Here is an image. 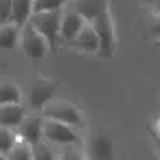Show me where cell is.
Returning <instances> with one entry per match:
<instances>
[{
    "label": "cell",
    "mask_w": 160,
    "mask_h": 160,
    "mask_svg": "<svg viewBox=\"0 0 160 160\" xmlns=\"http://www.w3.org/2000/svg\"><path fill=\"white\" fill-rule=\"evenodd\" d=\"M59 88V81L57 79H46V77H35L31 88H29V94H27V103L33 112H44V108L55 101V92Z\"/></svg>",
    "instance_id": "7a4b0ae2"
},
{
    "label": "cell",
    "mask_w": 160,
    "mask_h": 160,
    "mask_svg": "<svg viewBox=\"0 0 160 160\" xmlns=\"http://www.w3.org/2000/svg\"><path fill=\"white\" fill-rule=\"evenodd\" d=\"M147 31H149V38H153V40H158V42H160V16H156V18L149 22Z\"/></svg>",
    "instance_id": "7402d4cb"
},
{
    "label": "cell",
    "mask_w": 160,
    "mask_h": 160,
    "mask_svg": "<svg viewBox=\"0 0 160 160\" xmlns=\"http://www.w3.org/2000/svg\"><path fill=\"white\" fill-rule=\"evenodd\" d=\"M33 5H35V0H13L11 24H16L18 29H24L33 18Z\"/></svg>",
    "instance_id": "4fadbf2b"
},
{
    "label": "cell",
    "mask_w": 160,
    "mask_h": 160,
    "mask_svg": "<svg viewBox=\"0 0 160 160\" xmlns=\"http://www.w3.org/2000/svg\"><path fill=\"white\" fill-rule=\"evenodd\" d=\"M18 142H20V138H18V134L13 129L0 127V153H2V156H7Z\"/></svg>",
    "instance_id": "2e32d148"
},
{
    "label": "cell",
    "mask_w": 160,
    "mask_h": 160,
    "mask_svg": "<svg viewBox=\"0 0 160 160\" xmlns=\"http://www.w3.org/2000/svg\"><path fill=\"white\" fill-rule=\"evenodd\" d=\"M31 149H33V160H57L55 153H53V149H51V145H48L46 140L38 142V145L31 147Z\"/></svg>",
    "instance_id": "d6986e66"
},
{
    "label": "cell",
    "mask_w": 160,
    "mask_h": 160,
    "mask_svg": "<svg viewBox=\"0 0 160 160\" xmlns=\"http://www.w3.org/2000/svg\"><path fill=\"white\" fill-rule=\"evenodd\" d=\"M44 118H51V121H59V123H66L70 127H83L86 125V118H83V112L68 103V101H51L44 112H42Z\"/></svg>",
    "instance_id": "277c9868"
},
{
    "label": "cell",
    "mask_w": 160,
    "mask_h": 160,
    "mask_svg": "<svg viewBox=\"0 0 160 160\" xmlns=\"http://www.w3.org/2000/svg\"><path fill=\"white\" fill-rule=\"evenodd\" d=\"M68 0H35L33 13H46V11H62L66 9Z\"/></svg>",
    "instance_id": "e0dca14e"
},
{
    "label": "cell",
    "mask_w": 160,
    "mask_h": 160,
    "mask_svg": "<svg viewBox=\"0 0 160 160\" xmlns=\"http://www.w3.org/2000/svg\"><path fill=\"white\" fill-rule=\"evenodd\" d=\"M22 103V92L11 79H0V105Z\"/></svg>",
    "instance_id": "5bb4252c"
},
{
    "label": "cell",
    "mask_w": 160,
    "mask_h": 160,
    "mask_svg": "<svg viewBox=\"0 0 160 160\" xmlns=\"http://www.w3.org/2000/svg\"><path fill=\"white\" fill-rule=\"evenodd\" d=\"M59 160H86V151H79V149H66Z\"/></svg>",
    "instance_id": "44dd1931"
},
{
    "label": "cell",
    "mask_w": 160,
    "mask_h": 160,
    "mask_svg": "<svg viewBox=\"0 0 160 160\" xmlns=\"http://www.w3.org/2000/svg\"><path fill=\"white\" fill-rule=\"evenodd\" d=\"M156 134L160 136V118H158V123H156Z\"/></svg>",
    "instance_id": "d4e9b609"
},
{
    "label": "cell",
    "mask_w": 160,
    "mask_h": 160,
    "mask_svg": "<svg viewBox=\"0 0 160 160\" xmlns=\"http://www.w3.org/2000/svg\"><path fill=\"white\" fill-rule=\"evenodd\" d=\"M13 16V0H0V27L9 24Z\"/></svg>",
    "instance_id": "ffe728a7"
},
{
    "label": "cell",
    "mask_w": 160,
    "mask_h": 160,
    "mask_svg": "<svg viewBox=\"0 0 160 160\" xmlns=\"http://www.w3.org/2000/svg\"><path fill=\"white\" fill-rule=\"evenodd\" d=\"M86 160H116L114 142L101 127L90 129L88 142H86Z\"/></svg>",
    "instance_id": "5b68a950"
},
{
    "label": "cell",
    "mask_w": 160,
    "mask_h": 160,
    "mask_svg": "<svg viewBox=\"0 0 160 160\" xmlns=\"http://www.w3.org/2000/svg\"><path fill=\"white\" fill-rule=\"evenodd\" d=\"M110 9V2L108 0H75V11L90 24L99 13L108 11Z\"/></svg>",
    "instance_id": "7c38bea8"
},
{
    "label": "cell",
    "mask_w": 160,
    "mask_h": 160,
    "mask_svg": "<svg viewBox=\"0 0 160 160\" xmlns=\"http://www.w3.org/2000/svg\"><path fill=\"white\" fill-rule=\"evenodd\" d=\"M86 24L88 22L75 11V7L72 9H64V18H62V42L72 44Z\"/></svg>",
    "instance_id": "9c48e42d"
},
{
    "label": "cell",
    "mask_w": 160,
    "mask_h": 160,
    "mask_svg": "<svg viewBox=\"0 0 160 160\" xmlns=\"http://www.w3.org/2000/svg\"><path fill=\"white\" fill-rule=\"evenodd\" d=\"M20 33H22V29H18L16 24H2L0 27V48L2 51H9V48H13L18 42H20Z\"/></svg>",
    "instance_id": "9a60e30c"
},
{
    "label": "cell",
    "mask_w": 160,
    "mask_h": 160,
    "mask_svg": "<svg viewBox=\"0 0 160 160\" xmlns=\"http://www.w3.org/2000/svg\"><path fill=\"white\" fill-rule=\"evenodd\" d=\"M27 118V108L22 103H11V105H0V127H7L18 132V127Z\"/></svg>",
    "instance_id": "30bf717a"
},
{
    "label": "cell",
    "mask_w": 160,
    "mask_h": 160,
    "mask_svg": "<svg viewBox=\"0 0 160 160\" xmlns=\"http://www.w3.org/2000/svg\"><path fill=\"white\" fill-rule=\"evenodd\" d=\"M18 138L20 142H27L31 147H35L38 142L44 140V116L35 114V116H27L24 123L18 127Z\"/></svg>",
    "instance_id": "ba28073f"
},
{
    "label": "cell",
    "mask_w": 160,
    "mask_h": 160,
    "mask_svg": "<svg viewBox=\"0 0 160 160\" xmlns=\"http://www.w3.org/2000/svg\"><path fill=\"white\" fill-rule=\"evenodd\" d=\"M0 160H7V156H2V153H0Z\"/></svg>",
    "instance_id": "484cf974"
},
{
    "label": "cell",
    "mask_w": 160,
    "mask_h": 160,
    "mask_svg": "<svg viewBox=\"0 0 160 160\" xmlns=\"http://www.w3.org/2000/svg\"><path fill=\"white\" fill-rule=\"evenodd\" d=\"M145 2L153 9V13H156V16H160V0H145Z\"/></svg>",
    "instance_id": "cb8c5ba5"
},
{
    "label": "cell",
    "mask_w": 160,
    "mask_h": 160,
    "mask_svg": "<svg viewBox=\"0 0 160 160\" xmlns=\"http://www.w3.org/2000/svg\"><path fill=\"white\" fill-rule=\"evenodd\" d=\"M90 24L97 31L99 42H101V51H99L97 57H103V59L112 57L114 48H116V31H114V22H112V16H110V9L103 11V13H99Z\"/></svg>",
    "instance_id": "3957f363"
},
{
    "label": "cell",
    "mask_w": 160,
    "mask_h": 160,
    "mask_svg": "<svg viewBox=\"0 0 160 160\" xmlns=\"http://www.w3.org/2000/svg\"><path fill=\"white\" fill-rule=\"evenodd\" d=\"M44 140L48 145H77L79 142V134L75 127L66 125V123H59V121H51V118H44Z\"/></svg>",
    "instance_id": "52a82bcc"
},
{
    "label": "cell",
    "mask_w": 160,
    "mask_h": 160,
    "mask_svg": "<svg viewBox=\"0 0 160 160\" xmlns=\"http://www.w3.org/2000/svg\"><path fill=\"white\" fill-rule=\"evenodd\" d=\"M62 18H64V9L62 11H46V13H33V18H31V24L48 42V48L53 55L59 51V44H62Z\"/></svg>",
    "instance_id": "6da1fadb"
},
{
    "label": "cell",
    "mask_w": 160,
    "mask_h": 160,
    "mask_svg": "<svg viewBox=\"0 0 160 160\" xmlns=\"http://www.w3.org/2000/svg\"><path fill=\"white\" fill-rule=\"evenodd\" d=\"M70 46L77 48L79 53H90V55H99V51H101V42H99V35L92 29V24H86Z\"/></svg>",
    "instance_id": "8fae6325"
},
{
    "label": "cell",
    "mask_w": 160,
    "mask_h": 160,
    "mask_svg": "<svg viewBox=\"0 0 160 160\" xmlns=\"http://www.w3.org/2000/svg\"><path fill=\"white\" fill-rule=\"evenodd\" d=\"M7 160H33V149H31V145L18 142V145L7 153Z\"/></svg>",
    "instance_id": "ac0fdd59"
},
{
    "label": "cell",
    "mask_w": 160,
    "mask_h": 160,
    "mask_svg": "<svg viewBox=\"0 0 160 160\" xmlns=\"http://www.w3.org/2000/svg\"><path fill=\"white\" fill-rule=\"evenodd\" d=\"M151 142H153V151H156V156L160 158V136L151 129Z\"/></svg>",
    "instance_id": "603a6c76"
},
{
    "label": "cell",
    "mask_w": 160,
    "mask_h": 160,
    "mask_svg": "<svg viewBox=\"0 0 160 160\" xmlns=\"http://www.w3.org/2000/svg\"><path fill=\"white\" fill-rule=\"evenodd\" d=\"M20 48H22V53L29 57V59H42V57H46L48 53H51V48H48V42L42 38V33L29 22L24 29H22V33H20Z\"/></svg>",
    "instance_id": "8992f818"
}]
</instances>
